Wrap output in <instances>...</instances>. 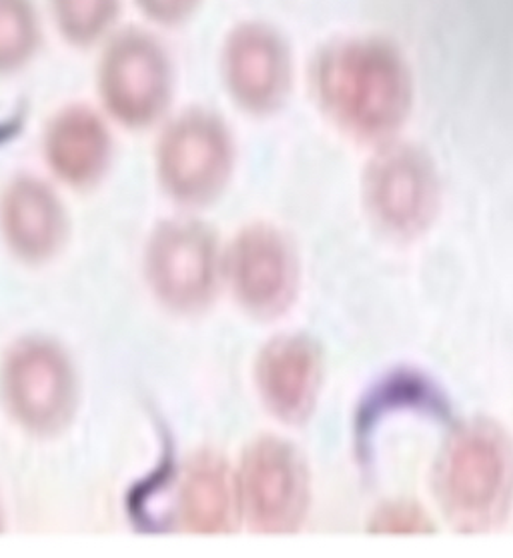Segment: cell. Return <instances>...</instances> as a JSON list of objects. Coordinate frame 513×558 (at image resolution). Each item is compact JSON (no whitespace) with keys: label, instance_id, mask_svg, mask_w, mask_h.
I'll return each mask as SVG.
<instances>
[{"label":"cell","instance_id":"6da1fadb","mask_svg":"<svg viewBox=\"0 0 513 558\" xmlns=\"http://www.w3.org/2000/svg\"><path fill=\"white\" fill-rule=\"evenodd\" d=\"M311 85L325 117L369 145L395 141L416 100L404 50L379 35L331 40L313 61Z\"/></svg>","mask_w":513,"mask_h":558},{"label":"cell","instance_id":"7a4b0ae2","mask_svg":"<svg viewBox=\"0 0 513 558\" xmlns=\"http://www.w3.org/2000/svg\"><path fill=\"white\" fill-rule=\"evenodd\" d=\"M436 493L457 531L500 526L512 502V445L505 430L486 418L460 426L441 450Z\"/></svg>","mask_w":513,"mask_h":558},{"label":"cell","instance_id":"3957f363","mask_svg":"<svg viewBox=\"0 0 513 558\" xmlns=\"http://www.w3.org/2000/svg\"><path fill=\"white\" fill-rule=\"evenodd\" d=\"M97 88L109 117L127 129H147L171 105V57L147 31L115 33L98 59Z\"/></svg>","mask_w":513,"mask_h":558},{"label":"cell","instance_id":"277c9868","mask_svg":"<svg viewBox=\"0 0 513 558\" xmlns=\"http://www.w3.org/2000/svg\"><path fill=\"white\" fill-rule=\"evenodd\" d=\"M155 165L163 191L175 203L184 207L211 205L231 181V133L211 110H184L160 134Z\"/></svg>","mask_w":513,"mask_h":558},{"label":"cell","instance_id":"5b68a950","mask_svg":"<svg viewBox=\"0 0 513 558\" xmlns=\"http://www.w3.org/2000/svg\"><path fill=\"white\" fill-rule=\"evenodd\" d=\"M441 184L426 150L390 141L379 145L363 172L369 219L395 239H416L438 217Z\"/></svg>","mask_w":513,"mask_h":558},{"label":"cell","instance_id":"8992f818","mask_svg":"<svg viewBox=\"0 0 513 558\" xmlns=\"http://www.w3.org/2000/svg\"><path fill=\"white\" fill-rule=\"evenodd\" d=\"M7 411L35 435L61 433L76 409V377L61 347L45 339L16 342L0 368Z\"/></svg>","mask_w":513,"mask_h":558},{"label":"cell","instance_id":"52a82bcc","mask_svg":"<svg viewBox=\"0 0 513 558\" xmlns=\"http://www.w3.org/2000/svg\"><path fill=\"white\" fill-rule=\"evenodd\" d=\"M237 502L256 533L287 534L306 521L311 481L303 454L283 438L263 437L244 450Z\"/></svg>","mask_w":513,"mask_h":558},{"label":"cell","instance_id":"ba28073f","mask_svg":"<svg viewBox=\"0 0 513 558\" xmlns=\"http://www.w3.org/2000/svg\"><path fill=\"white\" fill-rule=\"evenodd\" d=\"M219 267L217 239L203 222L165 220L148 241V284L177 313H196L213 301Z\"/></svg>","mask_w":513,"mask_h":558},{"label":"cell","instance_id":"9c48e42d","mask_svg":"<svg viewBox=\"0 0 513 558\" xmlns=\"http://www.w3.org/2000/svg\"><path fill=\"white\" fill-rule=\"evenodd\" d=\"M220 74L239 109L265 117L282 109L291 93V47L270 23L243 21L232 26L223 40Z\"/></svg>","mask_w":513,"mask_h":558},{"label":"cell","instance_id":"30bf717a","mask_svg":"<svg viewBox=\"0 0 513 558\" xmlns=\"http://www.w3.org/2000/svg\"><path fill=\"white\" fill-rule=\"evenodd\" d=\"M227 277L237 303L256 318H273L294 303L299 280L289 239L271 225H249L232 241Z\"/></svg>","mask_w":513,"mask_h":558},{"label":"cell","instance_id":"8fae6325","mask_svg":"<svg viewBox=\"0 0 513 558\" xmlns=\"http://www.w3.org/2000/svg\"><path fill=\"white\" fill-rule=\"evenodd\" d=\"M256 390L263 404L285 425H301L313 413L323 383L318 342L306 335H283L259 354Z\"/></svg>","mask_w":513,"mask_h":558},{"label":"cell","instance_id":"7c38bea8","mask_svg":"<svg viewBox=\"0 0 513 558\" xmlns=\"http://www.w3.org/2000/svg\"><path fill=\"white\" fill-rule=\"evenodd\" d=\"M67 213L59 195L35 177L14 179L0 196V231L14 255L40 263L67 239Z\"/></svg>","mask_w":513,"mask_h":558},{"label":"cell","instance_id":"4fadbf2b","mask_svg":"<svg viewBox=\"0 0 513 558\" xmlns=\"http://www.w3.org/2000/svg\"><path fill=\"white\" fill-rule=\"evenodd\" d=\"M45 158L59 181L88 189L109 170L112 136L105 119L85 105L62 109L45 133Z\"/></svg>","mask_w":513,"mask_h":558},{"label":"cell","instance_id":"5bb4252c","mask_svg":"<svg viewBox=\"0 0 513 558\" xmlns=\"http://www.w3.org/2000/svg\"><path fill=\"white\" fill-rule=\"evenodd\" d=\"M177 505L181 524L189 533L231 531L239 502L237 485L227 462L213 452H201L187 462Z\"/></svg>","mask_w":513,"mask_h":558},{"label":"cell","instance_id":"9a60e30c","mask_svg":"<svg viewBox=\"0 0 513 558\" xmlns=\"http://www.w3.org/2000/svg\"><path fill=\"white\" fill-rule=\"evenodd\" d=\"M61 37L79 49L109 38L121 13V0H49Z\"/></svg>","mask_w":513,"mask_h":558},{"label":"cell","instance_id":"2e32d148","mask_svg":"<svg viewBox=\"0 0 513 558\" xmlns=\"http://www.w3.org/2000/svg\"><path fill=\"white\" fill-rule=\"evenodd\" d=\"M40 25L33 0H0V73H14L35 57Z\"/></svg>","mask_w":513,"mask_h":558},{"label":"cell","instance_id":"e0dca14e","mask_svg":"<svg viewBox=\"0 0 513 558\" xmlns=\"http://www.w3.org/2000/svg\"><path fill=\"white\" fill-rule=\"evenodd\" d=\"M371 531L381 534L429 533L431 521L428 512L414 502H390L373 514Z\"/></svg>","mask_w":513,"mask_h":558},{"label":"cell","instance_id":"ac0fdd59","mask_svg":"<svg viewBox=\"0 0 513 558\" xmlns=\"http://www.w3.org/2000/svg\"><path fill=\"white\" fill-rule=\"evenodd\" d=\"M203 0H135L136 9L153 25L179 26L195 16Z\"/></svg>","mask_w":513,"mask_h":558}]
</instances>
